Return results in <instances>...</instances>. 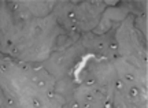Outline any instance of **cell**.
I'll return each mask as SVG.
<instances>
[]
</instances>
